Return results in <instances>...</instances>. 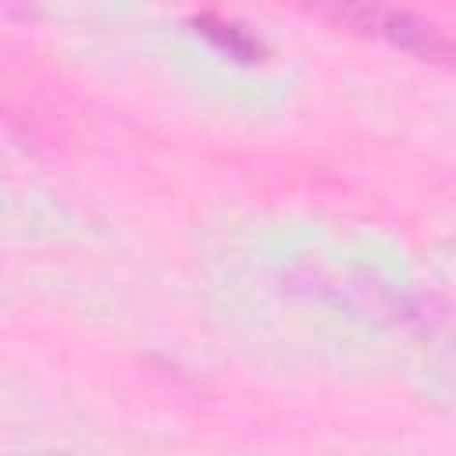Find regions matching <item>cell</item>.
<instances>
[{"label": "cell", "mask_w": 456, "mask_h": 456, "mask_svg": "<svg viewBox=\"0 0 456 456\" xmlns=\"http://www.w3.org/2000/svg\"><path fill=\"white\" fill-rule=\"evenodd\" d=\"M328 14L346 21L349 28L378 36L406 53H417L428 61H449V39L442 36V28L413 11L381 7V4H349V7H331Z\"/></svg>", "instance_id": "cell-1"}, {"label": "cell", "mask_w": 456, "mask_h": 456, "mask_svg": "<svg viewBox=\"0 0 456 456\" xmlns=\"http://www.w3.org/2000/svg\"><path fill=\"white\" fill-rule=\"evenodd\" d=\"M189 25H192L196 36H203L207 43H214L217 50H224L228 57H235V61H242V64L264 61V53H267V46L260 43V36H253L242 21L224 18V14H217V11H200V14L189 18Z\"/></svg>", "instance_id": "cell-2"}]
</instances>
